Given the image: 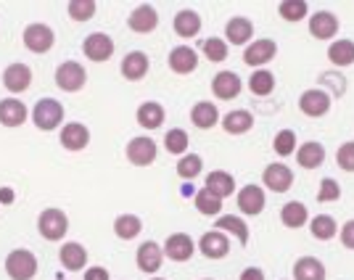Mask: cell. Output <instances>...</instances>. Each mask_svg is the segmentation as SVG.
Returning <instances> with one entry per match:
<instances>
[{"instance_id":"1f68e13d","label":"cell","mask_w":354,"mask_h":280,"mask_svg":"<svg viewBox=\"0 0 354 280\" xmlns=\"http://www.w3.org/2000/svg\"><path fill=\"white\" fill-rule=\"evenodd\" d=\"M281 222L288 230H299V227H304L310 222V209L301 201H288L281 209Z\"/></svg>"},{"instance_id":"c3c4849f","label":"cell","mask_w":354,"mask_h":280,"mask_svg":"<svg viewBox=\"0 0 354 280\" xmlns=\"http://www.w3.org/2000/svg\"><path fill=\"white\" fill-rule=\"evenodd\" d=\"M85 280H109V270L106 267H90V270H85Z\"/></svg>"},{"instance_id":"7c38bea8","label":"cell","mask_w":354,"mask_h":280,"mask_svg":"<svg viewBox=\"0 0 354 280\" xmlns=\"http://www.w3.org/2000/svg\"><path fill=\"white\" fill-rule=\"evenodd\" d=\"M82 53H85V59L95 61V64H104L114 56V40L104 35V32H93L88 35L85 40H82Z\"/></svg>"},{"instance_id":"60d3db41","label":"cell","mask_w":354,"mask_h":280,"mask_svg":"<svg viewBox=\"0 0 354 280\" xmlns=\"http://www.w3.org/2000/svg\"><path fill=\"white\" fill-rule=\"evenodd\" d=\"M188 143H191V138H188L185 130H180V127H172V130H167V135H164V148L172 156H185L188 153Z\"/></svg>"},{"instance_id":"836d02e7","label":"cell","mask_w":354,"mask_h":280,"mask_svg":"<svg viewBox=\"0 0 354 280\" xmlns=\"http://www.w3.org/2000/svg\"><path fill=\"white\" fill-rule=\"evenodd\" d=\"M310 233L315 241H333L341 233V227L330 214H315L310 220Z\"/></svg>"},{"instance_id":"cb8c5ba5","label":"cell","mask_w":354,"mask_h":280,"mask_svg":"<svg viewBox=\"0 0 354 280\" xmlns=\"http://www.w3.org/2000/svg\"><path fill=\"white\" fill-rule=\"evenodd\" d=\"M3 85L8 93H24L32 85V69L27 64H11L3 69Z\"/></svg>"},{"instance_id":"ba28073f","label":"cell","mask_w":354,"mask_h":280,"mask_svg":"<svg viewBox=\"0 0 354 280\" xmlns=\"http://www.w3.org/2000/svg\"><path fill=\"white\" fill-rule=\"evenodd\" d=\"M21 40H24V45L30 48L32 53H48L56 45V32L50 30L48 24H43V21H35V24H27Z\"/></svg>"},{"instance_id":"ab89813d","label":"cell","mask_w":354,"mask_h":280,"mask_svg":"<svg viewBox=\"0 0 354 280\" xmlns=\"http://www.w3.org/2000/svg\"><path fill=\"white\" fill-rule=\"evenodd\" d=\"M201 53L207 56V61L212 64H222V61L230 56V45L225 43V37H207L201 43Z\"/></svg>"},{"instance_id":"b9f144b4","label":"cell","mask_w":354,"mask_h":280,"mask_svg":"<svg viewBox=\"0 0 354 280\" xmlns=\"http://www.w3.org/2000/svg\"><path fill=\"white\" fill-rule=\"evenodd\" d=\"M272 151L281 156V159H288V156H296L299 151V140H296L294 130H281V133L272 138Z\"/></svg>"},{"instance_id":"d4e9b609","label":"cell","mask_w":354,"mask_h":280,"mask_svg":"<svg viewBox=\"0 0 354 280\" xmlns=\"http://www.w3.org/2000/svg\"><path fill=\"white\" fill-rule=\"evenodd\" d=\"M222 130L227 135H246L254 130V114L249 109H233L222 117Z\"/></svg>"},{"instance_id":"30bf717a","label":"cell","mask_w":354,"mask_h":280,"mask_svg":"<svg viewBox=\"0 0 354 280\" xmlns=\"http://www.w3.org/2000/svg\"><path fill=\"white\" fill-rule=\"evenodd\" d=\"M341 30L339 16L333 11H315L310 16V35L315 40H323V43H330Z\"/></svg>"},{"instance_id":"ee69618b","label":"cell","mask_w":354,"mask_h":280,"mask_svg":"<svg viewBox=\"0 0 354 280\" xmlns=\"http://www.w3.org/2000/svg\"><path fill=\"white\" fill-rule=\"evenodd\" d=\"M66 11H69V16H72L74 21H88L98 11V3L95 0H72L66 6Z\"/></svg>"},{"instance_id":"f6af8a7d","label":"cell","mask_w":354,"mask_h":280,"mask_svg":"<svg viewBox=\"0 0 354 280\" xmlns=\"http://www.w3.org/2000/svg\"><path fill=\"white\" fill-rule=\"evenodd\" d=\"M317 201H320V204H336V201H341L339 180L323 177V180H320V188H317Z\"/></svg>"},{"instance_id":"f1b7e54d","label":"cell","mask_w":354,"mask_h":280,"mask_svg":"<svg viewBox=\"0 0 354 280\" xmlns=\"http://www.w3.org/2000/svg\"><path fill=\"white\" fill-rule=\"evenodd\" d=\"M214 230H222V233H227V236H236L241 246H246L251 238L249 225L241 220L238 214H220L217 222H214Z\"/></svg>"},{"instance_id":"74e56055","label":"cell","mask_w":354,"mask_h":280,"mask_svg":"<svg viewBox=\"0 0 354 280\" xmlns=\"http://www.w3.org/2000/svg\"><path fill=\"white\" fill-rule=\"evenodd\" d=\"M249 90L254 95H259V98L270 95L275 90V74L270 72V69H257L249 77Z\"/></svg>"},{"instance_id":"52a82bcc","label":"cell","mask_w":354,"mask_h":280,"mask_svg":"<svg viewBox=\"0 0 354 280\" xmlns=\"http://www.w3.org/2000/svg\"><path fill=\"white\" fill-rule=\"evenodd\" d=\"M275 56H278V43L270 40V37H262V40H254L251 45H246V50H243V64L257 72V69H265Z\"/></svg>"},{"instance_id":"5bb4252c","label":"cell","mask_w":354,"mask_h":280,"mask_svg":"<svg viewBox=\"0 0 354 280\" xmlns=\"http://www.w3.org/2000/svg\"><path fill=\"white\" fill-rule=\"evenodd\" d=\"M135 262L138 267L146 272V275H156L164 265V246H159L156 241H146L138 246V254H135Z\"/></svg>"},{"instance_id":"f5cc1de1","label":"cell","mask_w":354,"mask_h":280,"mask_svg":"<svg viewBox=\"0 0 354 280\" xmlns=\"http://www.w3.org/2000/svg\"><path fill=\"white\" fill-rule=\"evenodd\" d=\"M204 280H214V278H204Z\"/></svg>"},{"instance_id":"9c48e42d","label":"cell","mask_w":354,"mask_h":280,"mask_svg":"<svg viewBox=\"0 0 354 280\" xmlns=\"http://www.w3.org/2000/svg\"><path fill=\"white\" fill-rule=\"evenodd\" d=\"M294 172H291V167H286L283 162H272L265 167V172H262V183H265L267 191L272 193H286L294 188Z\"/></svg>"},{"instance_id":"ac0fdd59","label":"cell","mask_w":354,"mask_h":280,"mask_svg":"<svg viewBox=\"0 0 354 280\" xmlns=\"http://www.w3.org/2000/svg\"><path fill=\"white\" fill-rule=\"evenodd\" d=\"M61 146L66 148V151H85L90 146V130L88 124H82V122H69V124H64L61 127V135H59Z\"/></svg>"},{"instance_id":"7402d4cb","label":"cell","mask_w":354,"mask_h":280,"mask_svg":"<svg viewBox=\"0 0 354 280\" xmlns=\"http://www.w3.org/2000/svg\"><path fill=\"white\" fill-rule=\"evenodd\" d=\"M325 159H328L325 146L317 143V140H307V143H301L299 151H296V164L301 169H320L325 164Z\"/></svg>"},{"instance_id":"3957f363","label":"cell","mask_w":354,"mask_h":280,"mask_svg":"<svg viewBox=\"0 0 354 280\" xmlns=\"http://www.w3.org/2000/svg\"><path fill=\"white\" fill-rule=\"evenodd\" d=\"M6 275L11 280H32L37 275V256L30 249H14L6 256Z\"/></svg>"},{"instance_id":"ffe728a7","label":"cell","mask_w":354,"mask_h":280,"mask_svg":"<svg viewBox=\"0 0 354 280\" xmlns=\"http://www.w3.org/2000/svg\"><path fill=\"white\" fill-rule=\"evenodd\" d=\"M167 64H169V69H172L175 74L185 77V74L196 72V66H198V53L193 50L191 45H177V48L169 50Z\"/></svg>"},{"instance_id":"8992f818","label":"cell","mask_w":354,"mask_h":280,"mask_svg":"<svg viewBox=\"0 0 354 280\" xmlns=\"http://www.w3.org/2000/svg\"><path fill=\"white\" fill-rule=\"evenodd\" d=\"M124 153H127V162L135 164V167H151V164L156 162V156H159V146H156L153 138L138 135V138H133L127 143Z\"/></svg>"},{"instance_id":"4dcf8cb0","label":"cell","mask_w":354,"mask_h":280,"mask_svg":"<svg viewBox=\"0 0 354 280\" xmlns=\"http://www.w3.org/2000/svg\"><path fill=\"white\" fill-rule=\"evenodd\" d=\"M191 122L193 127H198V130H212V127L220 124V111L212 101H198L191 109Z\"/></svg>"},{"instance_id":"44dd1931","label":"cell","mask_w":354,"mask_h":280,"mask_svg":"<svg viewBox=\"0 0 354 280\" xmlns=\"http://www.w3.org/2000/svg\"><path fill=\"white\" fill-rule=\"evenodd\" d=\"M241 90H243V82H241V77L236 72H220L214 74V80H212V93L220 101H233V98L241 95Z\"/></svg>"},{"instance_id":"4316f807","label":"cell","mask_w":354,"mask_h":280,"mask_svg":"<svg viewBox=\"0 0 354 280\" xmlns=\"http://www.w3.org/2000/svg\"><path fill=\"white\" fill-rule=\"evenodd\" d=\"M204 188L225 201L227 196L236 193V177L230 175V172H225V169H212L207 175V180H204Z\"/></svg>"},{"instance_id":"484cf974","label":"cell","mask_w":354,"mask_h":280,"mask_svg":"<svg viewBox=\"0 0 354 280\" xmlns=\"http://www.w3.org/2000/svg\"><path fill=\"white\" fill-rule=\"evenodd\" d=\"M27 117H30V111L19 98H3L0 101V124L3 127H21L27 122Z\"/></svg>"},{"instance_id":"6da1fadb","label":"cell","mask_w":354,"mask_h":280,"mask_svg":"<svg viewBox=\"0 0 354 280\" xmlns=\"http://www.w3.org/2000/svg\"><path fill=\"white\" fill-rule=\"evenodd\" d=\"M32 122L43 133L59 130L61 122H64V106H61V101H56V98H40L35 104V109H32Z\"/></svg>"},{"instance_id":"e0dca14e","label":"cell","mask_w":354,"mask_h":280,"mask_svg":"<svg viewBox=\"0 0 354 280\" xmlns=\"http://www.w3.org/2000/svg\"><path fill=\"white\" fill-rule=\"evenodd\" d=\"M127 27L135 32V35H148V32H153L159 27V11L153 8V6H135L133 14L127 16Z\"/></svg>"},{"instance_id":"8d00e7d4","label":"cell","mask_w":354,"mask_h":280,"mask_svg":"<svg viewBox=\"0 0 354 280\" xmlns=\"http://www.w3.org/2000/svg\"><path fill=\"white\" fill-rule=\"evenodd\" d=\"M193 207L198 214H204V217H220L222 214V198H217L212 191L207 188H201V191L193 196Z\"/></svg>"},{"instance_id":"e575fe53","label":"cell","mask_w":354,"mask_h":280,"mask_svg":"<svg viewBox=\"0 0 354 280\" xmlns=\"http://www.w3.org/2000/svg\"><path fill=\"white\" fill-rule=\"evenodd\" d=\"M328 61H330L333 66H339V69L352 66V64H354V43H352V40H346V37L333 40V43H330V48H328Z\"/></svg>"},{"instance_id":"7bdbcfd3","label":"cell","mask_w":354,"mask_h":280,"mask_svg":"<svg viewBox=\"0 0 354 280\" xmlns=\"http://www.w3.org/2000/svg\"><path fill=\"white\" fill-rule=\"evenodd\" d=\"M201 169H204V159H201L198 153H185V156L177 162V175L183 177V180L198 177L201 175Z\"/></svg>"},{"instance_id":"681fc988","label":"cell","mask_w":354,"mask_h":280,"mask_svg":"<svg viewBox=\"0 0 354 280\" xmlns=\"http://www.w3.org/2000/svg\"><path fill=\"white\" fill-rule=\"evenodd\" d=\"M241 280H265V272H262V267H246L241 272Z\"/></svg>"},{"instance_id":"4fadbf2b","label":"cell","mask_w":354,"mask_h":280,"mask_svg":"<svg viewBox=\"0 0 354 280\" xmlns=\"http://www.w3.org/2000/svg\"><path fill=\"white\" fill-rule=\"evenodd\" d=\"M196 254V241L188 233H172V236L164 241V256L172 259V262H188Z\"/></svg>"},{"instance_id":"5b68a950","label":"cell","mask_w":354,"mask_h":280,"mask_svg":"<svg viewBox=\"0 0 354 280\" xmlns=\"http://www.w3.org/2000/svg\"><path fill=\"white\" fill-rule=\"evenodd\" d=\"M88 82V72L80 61H64L56 66V85L64 93H80Z\"/></svg>"},{"instance_id":"7dc6e473","label":"cell","mask_w":354,"mask_h":280,"mask_svg":"<svg viewBox=\"0 0 354 280\" xmlns=\"http://www.w3.org/2000/svg\"><path fill=\"white\" fill-rule=\"evenodd\" d=\"M339 238H341V243H344V249L354 251V220L344 222V227H341Z\"/></svg>"},{"instance_id":"9a60e30c","label":"cell","mask_w":354,"mask_h":280,"mask_svg":"<svg viewBox=\"0 0 354 280\" xmlns=\"http://www.w3.org/2000/svg\"><path fill=\"white\" fill-rule=\"evenodd\" d=\"M254 21H251L249 16H233V19H227V24H225V43L227 45H251L254 40Z\"/></svg>"},{"instance_id":"7a4b0ae2","label":"cell","mask_w":354,"mask_h":280,"mask_svg":"<svg viewBox=\"0 0 354 280\" xmlns=\"http://www.w3.org/2000/svg\"><path fill=\"white\" fill-rule=\"evenodd\" d=\"M37 230L45 241H64L66 238V230H69V217L64 209L48 207L40 212L37 217Z\"/></svg>"},{"instance_id":"d6986e66","label":"cell","mask_w":354,"mask_h":280,"mask_svg":"<svg viewBox=\"0 0 354 280\" xmlns=\"http://www.w3.org/2000/svg\"><path fill=\"white\" fill-rule=\"evenodd\" d=\"M148 69H151V61H148V56L143 50H130L122 59V64H119V72H122V77L127 82H140L148 74Z\"/></svg>"},{"instance_id":"277c9868","label":"cell","mask_w":354,"mask_h":280,"mask_svg":"<svg viewBox=\"0 0 354 280\" xmlns=\"http://www.w3.org/2000/svg\"><path fill=\"white\" fill-rule=\"evenodd\" d=\"M330 104H333V95L323 88H310L299 95V111L310 119H320L330 111Z\"/></svg>"},{"instance_id":"2e32d148","label":"cell","mask_w":354,"mask_h":280,"mask_svg":"<svg viewBox=\"0 0 354 280\" xmlns=\"http://www.w3.org/2000/svg\"><path fill=\"white\" fill-rule=\"evenodd\" d=\"M198 251L207 259H225L230 254V238L222 230H209V233L198 238Z\"/></svg>"},{"instance_id":"603a6c76","label":"cell","mask_w":354,"mask_h":280,"mask_svg":"<svg viewBox=\"0 0 354 280\" xmlns=\"http://www.w3.org/2000/svg\"><path fill=\"white\" fill-rule=\"evenodd\" d=\"M59 262L64 270L80 272V270H85V265H88V249H85L82 243H77V241H69V243L61 246Z\"/></svg>"},{"instance_id":"bcb514c9","label":"cell","mask_w":354,"mask_h":280,"mask_svg":"<svg viewBox=\"0 0 354 280\" xmlns=\"http://www.w3.org/2000/svg\"><path fill=\"white\" fill-rule=\"evenodd\" d=\"M336 164H339V169L344 172H354V140H346V143H341L339 151H336Z\"/></svg>"},{"instance_id":"8fae6325","label":"cell","mask_w":354,"mask_h":280,"mask_svg":"<svg viewBox=\"0 0 354 280\" xmlns=\"http://www.w3.org/2000/svg\"><path fill=\"white\" fill-rule=\"evenodd\" d=\"M236 204H238V209H241V214H246V217L262 214L267 207L265 188H262V185H243L236 196Z\"/></svg>"},{"instance_id":"f35d334b","label":"cell","mask_w":354,"mask_h":280,"mask_svg":"<svg viewBox=\"0 0 354 280\" xmlns=\"http://www.w3.org/2000/svg\"><path fill=\"white\" fill-rule=\"evenodd\" d=\"M278 14H281L283 21H304L307 16H310V6L304 3V0H283L281 6H278Z\"/></svg>"},{"instance_id":"83f0119b","label":"cell","mask_w":354,"mask_h":280,"mask_svg":"<svg viewBox=\"0 0 354 280\" xmlns=\"http://www.w3.org/2000/svg\"><path fill=\"white\" fill-rule=\"evenodd\" d=\"M172 27H175V35L185 37V40H191V37H196V35L201 32L204 21H201L198 11H193V8H183V11H177L175 14Z\"/></svg>"},{"instance_id":"d590c367","label":"cell","mask_w":354,"mask_h":280,"mask_svg":"<svg viewBox=\"0 0 354 280\" xmlns=\"http://www.w3.org/2000/svg\"><path fill=\"white\" fill-rule=\"evenodd\" d=\"M143 230V220L138 214H119L114 220V236L122 241H135Z\"/></svg>"},{"instance_id":"f546056e","label":"cell","mask_w":354,"mask_h":280,"mask_svg":"<svg viewBox=\"0 0 354 280\" xmlns=\"http://www.w3.org/2000/svg\"><path fill=\"white\" fill-rule=\"evenodd\" d=\"M138 124L143 127V130H159L164 124V119H167V111H164L162 104H156V101H146V104L138 106Z\"/></svg>"},{"instance_id":"f907efd6","label":"cell","mask_w":354,"mask_h":280,"mask_svg":"<svg viewBox=\"0 0 354 280\" xmlns=\"http://www.w3.org/2000/svg\"><path fill=\"white\" fill-rule=\"evenodd\" d=\"M16 198V193L11 188H0V204H6V207H11Z\"/></svg>"},{"instance_id":"816d5d0a","label":"cell","mask_w":354,"mask_h":280,"mask_svg":"<svg viewBox=\"0 0 354 280\" xmlns=\"http://www.w3.org/2000/svg\"><path fill=\"white\" fill-rule=\"evenodd\" d=\"M151 280H164V278H151Z\"/></svg>"},{"instance_id":"d6a6232c","label":"cell","mask_w":354,"mask_h":280,"mask_svg":"<svg viewBox=\"0 0 354 280\" xmlns=\"http://www.w3.org/2000/svg\"><path fill=\"white\" fill-rule=\"evenodd\" d=\"M294 280H325V265L317 256H299L294 262Z\"/></svg>"}]
</instances>
